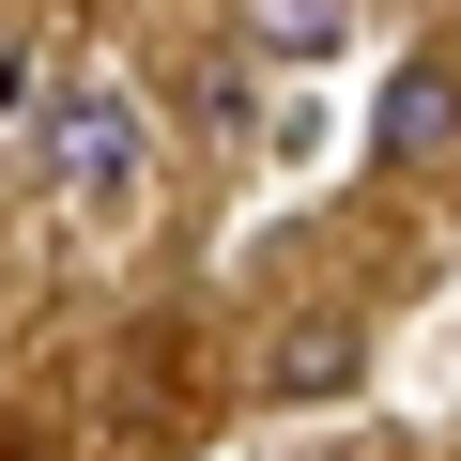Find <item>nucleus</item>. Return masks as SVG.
I'll return each instance as SVG.
<instances>
[{"instance_id":"f257e3e1","label":"nucleus","mask_w":461,"mask_h":461,"mask_svg":"<svg viewBox=\"0 0 461 461\" xmlns=\"http://www.w3.org/2000/svg\"><path fill=\"white\" fill-rule=\"evenodd\" d=\"M0 108L32 123V169L62 185V200H123L139 185V154H154V123H139V93L123 77H0Z\"/></svg>"},{"instance_id":"f03ea898","label":"nucleus","mask_w":461,"mask_h":461,"mask_svg":"<svg viewBox=\"0 0 461 461\" xmlns=\"http://www.w3.org/2000/svg\"><path fill=\"white\" fill-rule=\"evenodd\" d=\"M446 139H461V62H400L384 108H369V154H384V169H430Z\"/></svg>"},{"instance_id":"7ed1b4c3","label":"nucleus","mask_w":461,"mask_h":461,"mask_svg":"<svg viewBox=\"0 0 461 461\" xmlns=\"http://www.w3.org/2000/svg\"><path fill=\"white\" fill-rule=\"evenodd\" d=\"M247 32L277 62H323V47H354V0H247Z\"/></svg>"},{"instance_id":"20e7f679","label":"nucleus","mask_w":461,"mask_h":461,"mask_svg":"<svg viewBox=\"0 0 461 461\" xmlns=\"http://www.w3.org/2000/svg\"><path fill=\"white\" fill-rule=\"evenodd\" d=\"M277 384H293V400H339V384H354V323H308V339L277 354Z\"/></svg>"}]
</instances>
